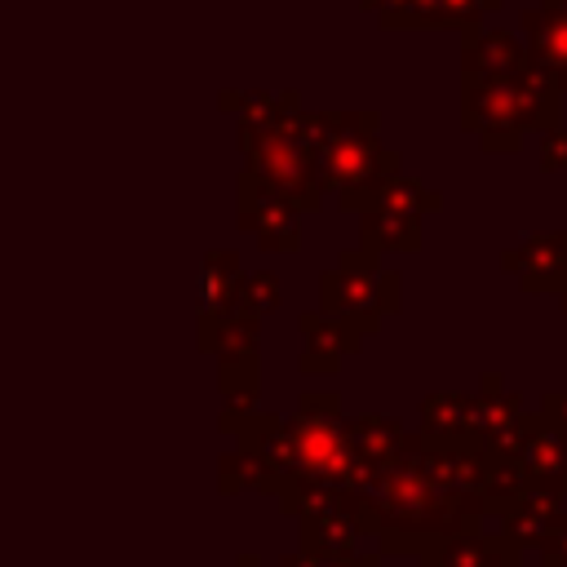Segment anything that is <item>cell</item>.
Instances as JSON below:
<instances>
[{
  "label": "cell",
  "mask_w": 567,
  "mask_h": 567,
  "mask_svg": "<svg viewBox=\"0 0 567 567\" xmlns=\"http://www.w3.org/2000/svg\"><path fill=\"white\" fill-rule=\"evenodd\" d=\"M558 102H563V89L536 62H527L518 75H505L492 84H470L461 120H465V128L483 133L487 151H518L523 133L558 128Z\"/></svg>",
  "instance_id": "6da1fadb"
},
{
  "label": "cell",
  "mask_w": 567,
  "mask_h": 567,
  "mask_svg": "<svg viewBox=\"0 0 567 567\" xmlns=\"http://www.w3.org/2000/svg\"><path fill=\"white\" fill-rule=\"evenodd\" d=\"M501 266L518 275L523 292H563L567 288V230L527 235L518 248L505 252Z\"/></svg>",
  "instance_id": "7a4b0ae2"
},
{
  "label": "cell",
  "mask_w": 567,
  "mask_h": 567,
  "mask_svg": "<svg viewBox=\"0 0 567 567\" xmlns=\"http://www.w3.org/2000/svg\"><path fill=\"white\" fill-rule=\"evenodd\" d=\"M527 58L567 93V0H540L523 13Z\"/></svg>",
  "instance_id": "3957f363"
},
{
  "label": "cell",
  "mask_w": 567,
  "mask_h": 567,
  "mask_svg": "<svg viewBox=\"0 0 567 567\" xmlns=\"http://www.w3.org/2000/svg\"><path fill=\"white\" fill-rule=\"evenodd\" d=\"M527 62V44L514 31H465V89L518 75Z\"/></svg>",
  "instance_id": "277c9868"
},
{
  "label": "cell",
  "mask_w": 567,
  "mask_h": 567,
  "mask_svg": "<svg viewBox=\"0 0 567 567\" xmlns=\"http://www.w3.org/2000/svg\"><path fill=\"white\" fill-rule=\"evenodd\" d=\"M518 456H523V465H527L536 487H549L558 496L567 492V434L554 430L545 416L536 421V430H532V439L523 443Z\"/></svg>",
  "instance_id": "5b68a950"
},
{
  "label": "cell",
  "mask_w": 567,
  "mask_h": 567,
  "mask_svg": "<svg viewBox=\"0 0 567 567\" xmlns=\"http://www.w3.org/2000/svg\"><path fill=\"white\" fill-rule=\"evenodd\" d=\"M554 518H558V492L532 483L518 501L505 505V536L514 545H540Z\"/></svg>",
  "instance_id": "8992f818"
},
{
  "label": "cell",
  "mask_w": 567,
  "mask_h": 567,
  "mask_svg": "<svg viewBox=\"0 0 567 567\" xmlns=\"http://www.w3.org/2000/svg\"><path fill=\"white\" fill-rule=\"evenodd\" d=\"M430 567H518V545L509 536H452Z\"/></svg>",
  "instance_id": "52a82bcc"
},
{
  "label": "cell",
  "mask_w": 567,
  "mask_h": 567,
  "mask_svg": "<svg viewBox=\"0 0 567 567\" xmlns=\"http://www.w3.org/2000/svg\"><path fill=\"white\" fill-rule=\"evenodd\" d=\"M540 164L549 173H567V128L563 124L549 128V133H540Z\"/></svg>",
  "instance_id": "ba28073f"
},
{
  "label": "cell",
  "mask_w": 567,
  "mask_h": 567,
  "mask_svg": "<svg viewBox=\"0 0 567 567\" xmlns=\"http://www.w3.org/2000/svg\"><path fill=\"white\" fill-rule=\"evenodd\" d=\"M540 549H545V567H567V514H558V518L549 523Z\"/></svg>",
  "instance_id": "9c48e42d"
},
{
  "label": "cell",
  "mask_w": 567,
  "mask_h": 567,
  "mask_svg": "<svg viewBox=\"0 0 567 567\" xmlns=\"http://www.w3.org/2000/svg\"><path fill=\"white\" fill-rule=\"evenodd\" d=\"M540 416H545L554 430H563V434H567V394H545Z\"/></svg>",
  "instance_id": "30bf717a"
},
{
  "label": "cell",
  "mask_w": 567,
  "mask_h": 567,
  "mask_svg": "<svg viewBox=\"0 0 567 567\" xmlns=\"http://www.w3.org/2000/svg\"><path fill=\"white\" fill-rule=\"evenodd\" d=\"M558 301H563V310H567V288H563V292H558Z\"/></svg>",
  "instance_id": "8fae6325"
}]
</instances>
